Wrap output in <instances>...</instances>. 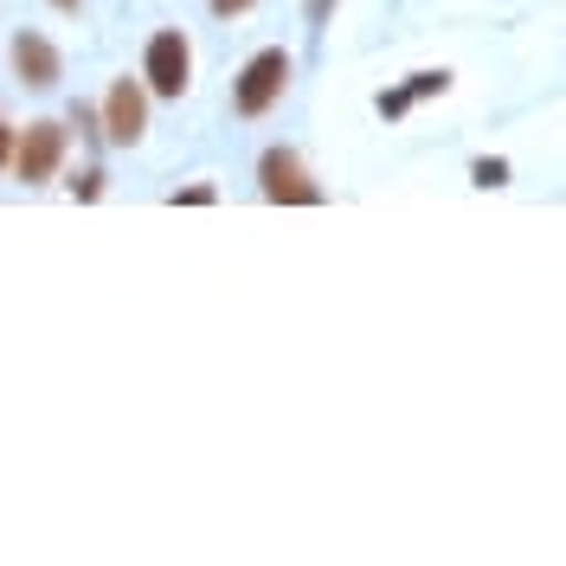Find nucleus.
I'll use <instances>...</instances> for the list:
<instances>
[{"label": "nucleus", "mask_w": 566, "mask_h": 566, "mask_svg": "<svg viewBox=\"0 0 566 566\" xmlns=\"http://www.w3.org/2000/svg\"><path fill=\"white\" fill-rule=\"evenodd\" d=\"M283 84H290V52H283V45L258 52V59L239 71V84H232V104H239V116H264V109L283 97Z\"/></svg>", "instance_id": "f257e3e1"}, {"label": "nucleus", "mask_w": 566, "mask_h": 566, "mask_svg": "<svg viewBox=\"0 0 566 566\" xmlns=\"http://www.w3.org/2000/svg\"><path fill=\"white\" fill-rule=\"evenodd\" d=\"M59 161H65V129L59 123H27V136L13 142V175L33 187V180L59 175Z\"/></svg>", "instance_id": "f03ea898"}, {"label": "nucleus", "mask_w": 566, "mask_h": 566, "mask_svg": "<svg viewBox=\"0 0 566 566\" xmlns=\"http://www.w3.org/2000/svg\"><path fill=\"white\" fill-rule=\"evenodd\" d=\"M187 71H193V52H187V39H180V33H155V39H148V59H142L148 91L180 97V91H187Z\"/></svg>", "instance_id": "7ed1b4c3"}, {"label": "nucleus", "mask_w": 566, "mask_h": 566, "mask_svg": "<svg viewBox=\"0 0 566 566\" xmlns=\"http://www.w3.org/2000/svg\"><path fill=\"white\" fill-rule=\"evenodd\" d=\"M258 180H264V200H290V207H316L322 187L303 175V161L290 155V148H271L264 161H258Z\"/></svg>", "instance_id": "20e7f679"}, {"label": "nucleus", "mask_w": 566, "mask_h": 566, "mask_svg": "<svg viewBox=\"0 0 566 566\" xmlns=\"http://www.w3.org/2000/svg\"><path fill=\"white\" fill-rule=\"evenodd\" d=\"M104 123H109V129H104L109 142H142V123H148V97H142V84H129V77H123V84L109 91Z\"/></svg>", "instance_id": "39448f33"}, {"label": "nucleus", "mask_w": 566, "mask_h": 566, "mask_svg": "<svg viewBox=\"0 0 566 566\" xmlns=\"http://www.w3.org/2000/svg\"><path fill=\"white\" fill-rule=\"evenodd\" d=\"M13 71H20V77H27V84H33V91H52V84H59V52H52V39H39V33H20L13 39Z\"/></svg>", "instance_id": "423d86ee"}, {"label": "nucleus", "mask_w": 566, "mask_h": 566, "mask_svg": "<svg viewBox=\"0 0 566 566\" xmlns=\"http://www.w3.org/2000/svg\"><path fill=\"white\" fill-rule=\"evenodd\" d=\"M406 91H412V104H419V97H431V91H451V71H419Z\"/></svg>", "instance_id": "0eeeda50"}, {"label": "nucleus", "mask_w": 566, "mask_h": 566, "mask_svg": "<svg viewBox=\"0 0 566 566\" xmlns=\"http://www.w3.org/2000/svg\"><path fill=\"white\" fill-rule=\"evenodd\" d=\"M470 175H476V187H502L509 180V161H476Z\"/></svg>", "instance_id": "6e6552de"}, {"label": "nucleus", "mask_w": 566, "mask_h": 566, "mask_svg": "<svg viewBox=\"0 0 566 566\" xmlns=\"http://www.w3.org/2000/svg\"><path fill=\"white\" fill-rule=\"evenodd\" d=\"M13 161V136H7V123H0V168Z\"/></svg>", "instance_id": "1a4fd4ad"}, {"label": "nucleus", "mask_w": 566, "mask_h": 566, "mask_svg": "<svg viewBox=\"0 0 566 566\" xmlns=\"http://www.w3.org/2000/svg\"><path fill=\"white\" fill-rule=\"evenodd\" d=\"M212 7H219V13H245L251 0H212Z\"/></svg>", "instance_id": "9d476101"}, {"label": "nucleus", "mask_w": 566, "mask_h": 566, "mask_svg": "<svg viewBox=\"0 0 566 566\" xmlns=\"http://www.w3.org/2000/svg\"><path fill=\"white\" fill-rule=\"evenodd\" d=\"M310 13H316V20H322V13H328V0H310Z\"/></svg>", "instance_id": "9b49d317"}, {"label": "nucleus", "mask_w": 566, "mask_h": 566, "mask_svg": "<svg viewBox=\"0 0 566 566\" xmlns=\"http://www.w3.org/2000/svg\"><path fill=\"white\" fill-rule=\"evenodd\" d=\"M59 7H77V0H59Z\"/></svg>", "instance_id": "f8f14e48"}]
</instances>
